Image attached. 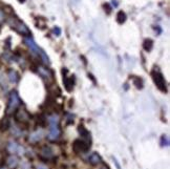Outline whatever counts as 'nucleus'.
<instances>
[{"mask_svg": "<svg viewBox=\"0 0 170 169\" xmlns=\"http://www.w3.org/2000/svg\"><path fill=\"white\" fill-rule=\"evenodd\" d=\"M63 82H64V86H65L66 90L72 91V88H74V80H72V78H69V77H64Z\"/></svg>", "mask_w": 170, "mask_h": 169, "instance_id": "obj_7", "label": "nucleus"}, {"mask_svg": "<svg viewBox=\"0 0 170 169\" xmlns=\"http://www.w3.org/2000/svg\"><path fill=\"white\" fill-rule=\"evenodd\" d=\"M41 138H42V132L41 131H36V132H34L33 134H31V137H30V141H32V142L39 141Z\"/></svg>", "mask_w": 170, "mask_h": 169, "instance_id": "obj_12", "label": "nucleus"}, {"mask_svg": "<svg viewBox=\"0 0 170 169\" xmlns=\"http://www.w3.org/2000/svg\"><path fill=\"white\" fill-rule=\"evenodd\" d=\"M151 75H152L153 81H154L157 88L161 91H163V93H166V91H167V87H166V82H165V79H164L163 75L160 72H155V70H153V72L151 73Z\"/></svg>", "mask_w": 170, "mask_h": 169, "instance_id": "obj_1", "label": "nucleus"}, {"mask_svg": "<svg viewBox=\"0 0 170 169\" xmlns=\"http://www.w3.org/2000/svg\"><path fill=\"white\" fill-rule=\"evenodd\" d=\"M126 14L123 11H119L118 14H117V22L119 24H123L125 21H126Z\"/></svg>", "mask_w": 170, "mask_h": 169, "instance_id": "obj_9", "label": "nucleus"}, {"mask_svg": "<svg viewBox=\"0 0 170 169\" xmlns=\"http://www.w3.org/2000/svg\"><path fill=\"white\" fill-rule=\"evenodd\" d=\"M5 21V14L2 10L0 9V24H2Z\"/></svg>", "mask_w": 170, "mask_h": 169, "instance_id": "obj_16", "label": "nucleus"}, {"mask_svg": "<svg viewBox=\"0 0 170 169\" xmlns=\"http://www.w3.org/2000/svg\"><path fill=\"white\" fill-rule=\"evenodd\" d=\"M38 169H47L45 166H42V165H40V166H38Z\"/></svg>", "mask_w": 170, "mask_h": 169, "instance_id": "obj_18", "label": "nucleus"}, {"mask_svg": "<svg viewBox=\"0 0 170 169\" xmlns=\"http://www.w3.org/2000/svg\"><path fill=\"white\" fill-rule=\"evenodd\" d=\"M152 46H153V41L151 39H146L143 43V48H144L146 52H150L152 50Z\"/></svg>", "mask_w": 170, "mask_h": 169, "instance_id": "obj_11", "label": "nucleus"}, {"mask_svg": "<svg viewBox=\"0 0 170 169\" xmlns=\"http://www.w3.org/2000/svg\"><path fill=\"white\" fill-rule=\"evenodd\" d=\"M88 160H89V162L92 163V164L96 165V164H99V163H100L101 159H100V156H99V154H98V153L94 152V153L90 154V156H89V158H88Z\"/></svg>", "mask_w": 170, "mask_h": 169, "instance_id": "obj_10", "label": "nucleus"}, {"mask_svg": "<svg viewBox=\"0 0 170 169\" xmlns=\"http://www.w3.org/2000/svg\"><path fill=\"white\" fill-rule=\"evenodd\" d=\"M20 104V100L19 97H18L17 93L16 91H13L10 96V100H9V110L13 111L14 109H16L18 107V105Z\"/></svg>", "mask_w": 170, "mask_h": 169, "instance_id": "obj_3", "label": "nucleus"}, {"mask_svg": "<svg viewBox=\"0 0 170 169\" xmlns=\"http://www.w3.org/2000/svg\"><path fill=\"white\" fill-rule=\"evenodd\" d=\"M54 34L56 36H60V35H61V30H60L59 27H57V26H56V27L54 28Z\"/></svg>", "mask_w": 170, "mask_h": 169, "instance_id": "obj_17", "label": "nucleus"}, {"mask_svg": "<svg viewBox=\"0 0 170 169\" xmlns=\"http://www.w3.org/2000/svg\"><path fill=\"white\" fill-rule=\"evenodd\" d=\"M18 149H19V146L16 143H10L9 144V150L11 152H17Z\"/></svg>", "mask_w": 170, "mask_h": 169, "instance_id": "obj_13", "label": "nucleus"}, {"mask_svg": "<svg viewBox=\"0 0 170 169\" xmlns=\"http://www.w3.org/2000/svg\"><path fill=\"white\" fill-rule=\"evenodd\" d=\"M133 84L137 87V88H142L143 87V82L140 78H133Z\"/></svg>", "mask_w": 170, "mask_h": 169, "instance_id": "obj_14", "label": "nucleus"}, {"mask_svg": "<svg viewBox=\"0 0 170 169\" xmlns=\"http://www.w3.org/2000/svg\"><path fill=\"white\" fill-rule=\"evenodd\" d=\"M9 79L12 83H17L18 80H19V76H18L17 72H15V70H10L9 72Z\"/></svg>", "mask_w": 170, "mask_h": 169, "instance_id": "obj_8", "label": "nucleus"}, {"mask_svg": "<svg viewBox=\"0 0 170 169\" xmlns=\"http://www.w3.org/2000/svg\"><path fill=\"white\" fill-rule=\"evenodd\" d=\"M60 136V129L58 127V124H50V133H48V139L54 141L57 140Z\"/></svg>", "mask_w": 170, "mask_h": 169, "instance_id": "obj_6", "label": "nucleus"}, {"mask_svg": "<svg viewBox=\"0 0 170 169\" xmlns=\"http://www.w3.org/2000/svg\"><path fill=\"white\" fill-rule=\"evenodd\" d=\"M79 131H80V133H81V136H83V137H88L89 136V133H88V131L86 129H85L83 126H80L79 127Z\"/></svg>", "mask_w": 170, "mask_h": 169, "instance_id": "obj_15", "label": "nucleus"}, {"mask_svg": "<svg viewBox=\"0 0 170 169\" xmlns=\"http://www.w3.org/2000/svg\"><path fill=\"white\" fill-rule=\"evenodd\" d=\"M103 169H104V168H103Z\"/></svg>", "mask_w": 170, "mask_h": 169, "instance_id": "obj_20", "label": "nucleus"}, {"mask_svg": "<svg viewBox=\"0 0 170 169\" xmlns=\"http://www.w3.org/2000/svg\"><path fill=\"white\" fill-rule=\"evenodd\" d=\"M10 24H11L12 27L15 28V30H17L19 34H21V35H24V36L31 35V32H30V30L27 28V26H26L24 23H22L21 21H19V20L14 19L13 18V22H10Z\"/></svg>", "mask_w": 170, "mask_h": 169, "instance_id": "obj_2", "label": "nucleus"}, {"mask_svg": "<svg viewBox=\"0 0 170 169\" xmlns=\"http://www.w3.org/2000/svg\"><path fill=\"white\" fill-rule=\"evenodd\" d=\"M72 148L76 152H86L88 149H89V146L85 143L82 140H76L74 142V145H72Z\"/></svg>", "mask_w": 170, "mask_h": 169, "instance_id": "obj_4", "label": "nucleus"}, {"mask_svg": "<svg viewBox=\"0 0 170 169\" xmlns=\"http://www.w3.org/2000/svg\"><path fill=\"white\" fill-rule=\"evenodd\" d=\"M24 43H25L26 45H27L28 47H30L31 52H33L34 54L40 55V53L42 52V50H40L39 47H38V45L35 43V41H34V40L32 39L31 37H25V38H24Z\"/></svg>", "mask_w": 170, "mask_h": 169, "instance_id": "obj_5", "label": "nucleus"}, {"mask_svg": "<svg viewBox=\"0 0 170 169\" xmlns=\"http://www.w3.org/2000/svg\"><path fill=\"white\" fill-rule=\"evenodd\" d=\"M24 1H25V0H19V2H24Z\"/></svg>", "mask_w": 170, "mask_h": 169, "instance_id": "obj_19", "label": "nucleus"}]
</instances>
